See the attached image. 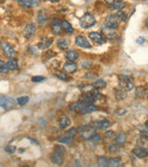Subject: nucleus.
Instances as JSON below:
<instances>
[{
	"mask_svg": "<svg viewBox=\"0 0 148 167\" xmlns=\"http://www.w3.org/2000/svg\"><path fill=\"white\" fill-rule=\"evenodd\" d=\"M78 132L81 136V138H82L85 140H91L94 137H96L97 135L96 130L89 125H82L80 126L78 129Z\"/></svg>",
	"mask_w": 148,
	"mask_h": 167,
	"instance_id": "obj_1",
	"label": "nucleus"
},
{
	"mask_svg": "<svg viewBox=\"0 0 148 167\" xmlns=\"http://www.w3.org/2000/svg\"><path fill=\"white\" fill-rule=\"evenodd\" d=\"M119 80H120V85L124 91L131 92L133 89L134 84H133V79L131 75L121 74L119 75Z\"/></svg>",
	"mask_w": 148,
	"mask_h": 167,
	"instance_id": "obj_2",
	"label": "nucleus"
},
{
	"mask_svg": "<svg viewBox=\"0 0 148 167\" xmlns=\"http://www.w3.org/2000/svg\"><path fill=\"white\" fill-rule=\"evenodd\" d=\"M16 102L14 99H12L9 96H5V95H0V107L3 108L6 111L12 110L15 108Z\"/></svg>",
	"mask_w": 148,
	"mask_h": 167,
	"instance_id": "obj_3",
	"label": "nucleus"
},
{
	"mask_svg": "<svg viewBox=\"0 0 148 167\" xmlns=\"http://www.w3.org/2000/svg\"><path fill=\"white\" fill-rule=\"evenodd\" d=\"M80 24L83 29L93 27L96 24V19L91 13H86L80 19Z\"/></svg>",
	"mask_w": 148,
	"mask_h": 167,
	"instance_id": "obj_4",
	"label": "nucleus"
},
{
	"mask_svg": "<svg viewBox=\"0 0 148 167\" xmlns=\"http://www.w3.org/2000/svg\"><path fill=\"white\" fill-rule=\"evenodd\" d=\"M101 94L99 93L98 89L96 88H93L91 90H89L88 92H86L83 96V101L87 102V103H94L95 101H96L97 99H100Z\"/></svg>",
	"mask_w": 148,
	"mask_h": 167,
	"instance_id": "obj_5",
	"label": "nucleus"
},
{
	"mask_svg": "<svg viewBox=\"0 0 148 167\" xmlns=\"http://www.w3.org/2000/svg\"><path fill=\"white\" fill-rule=\"evenodd\" d=\"M1 48L4 52V54L6 55V57L9 58H14L16 55V51L15 49L9 45V44H7V43H3L1 44Z\"/></svg>",
	"mask_w": 148,
	"mask_h": 167,
	"instance_id": "obj_6",
	"label": "nucleus"
},
{
	"mask_svg": "<svg viewBox=\"0 0 148 167\" xmlns=\"http://www.w3.org/2000/svg\"><path fill=\"white\" fill-rule=\"evenodd\" d=\"M35 30H36L35 24L32 23H28L25 26L24 30L22 32V34H23V36H24L25 38L29 39V38H31V37L33 36V34L35 33Z\"/></svg>",
	"mask_w": 148,
	"mask_h": 167,
	"instance_id": "obj_7",
	"label": "nucleus"
},
{
	"mask_svg": "<svg viewBox=\"0 0 148 167\" xmlns=\"http://www.w3.org/2000/svg\"><path fill=\"white\" fill-rule=\"evenodd\" d=\"M50 159L52 161V163H54L55 164H62L64 163V156H63V153L57 151V150H55L51 156H50Z\"/></svg>",
	"mask_w": 148,
	"mask_h": 167,
	"instance_id": "obj_8",
	"label": "nucleus"
},
{
	"mask_svg": "<svg viewBox=\"0 0 148 167\" xmlns=\"http://www.w3.org/2000/svg\"><path fill=\"white\" fill-rule=\"evenodd\" d=\"M119 23H120V21L118 20L115 14H111L106 19V26L107 27L116 29L119 26Z\"/></svg>",
	"mask_w": 148,
	"mask_h": 167,
	"instance_id": "obj_9",
	"label": "nucleus"
},
{
	"mask_svg": "<svg viewBox=\"0 0 148 167\" xmlns=\"http://www.w3.org/2000/svg\"><path fill=\"white\" fill-rule=\"evenodd\" d=\"M102 33H103L104 37H106V38H107L109 40H112L117 36V33H116L115 29L107 27V26H105V27L102 28Z\"/></svg>",
	"mask_w": 148,
	"mask_h": 167,
	"instance_id": "obj_10",
	"label": "nucleus"
},
{
	"mask_svg": "<svg viewBox=\"0 0 148 167\" xmlns=\"http://www.w3.org/2000/svg\"><path fill=\"white\" fill-rule=\"evenodd\" d=\"M36 20H37V23L39 25H44L47 23L48 21V15L47 13V11L45 10H40L38 13H37V17H36Z\"/></svg>",
	"mask_w": 148,
	"mask_h": 167,
	"instance_id": "obj_11",
	"label": "nucleus"
},
{
	"mask_svg": "<svg viewBox=\"0 0 148 167\" xmlns=\"http://www.w3.org/2000/svg\"><path fill=\"white\" fill-rule=\"evenodd\" d=\"M75 42H76V45H77V46H79V47H81V48H91V45H90L89 41H88L85 37H83V36H81V35L77 36Z\"/></svg>",
	"mask_w": 148,
	"mask_h": 167,
	"instance_id": "obj_12",
	"label": "nucleus"
},
{
	"mask_svg": "<svg viewBox=\"0 0 148 167\" xmlns=\"http://www.w3.org/2000/svg\"><path fill=\"white\" fill-rule=\"evenodd\" d=\"M86 104H87V102H85V101H83V100H82V101H78V102L72 103L70 108H71L72 111H76V112L81 114V112L83 111L84 107L86 106Z\"/></svg>",
	"mask_w": 148,
	"mask_h": 167,
	"instance_id": "obj_13",
	"label": "nucleus"
},
{
	"mask_svg": "<svg viewBox=\"0 0 148 167\" xmlns=\"http://www.w3.org/2000/svg\"><path fill=\"white\" fill-rule=\"evenodd\" d=\"M52 32L55 34H60L62 33V28H61V22L58 19H54L51 24Z\"/></svg>",
	"mask_w": 148,
	"mask_h": 167,
	"instance_id": "obj_14",
	"label": "nucleus"
},
{
	"mask_svg": "<svg viewBox=\"0 0 148 167\" xmlns=\"http://www.w3.org/2000/svg\"><path fill=\"white\" fill-rule=\"evenodd\" d=\"M53 43V38L50 37H44L39 43H38V48L42 50L47 49Z\"/></svg>",
	"mask_w": 148,
	"mask_h": 167,
	"instance_id": "obj_15",
	"label": "nucleus"
},
{
	"mask_svg": "<svg viewBox=\"0 0 148 167\" xmlns=\"http://www.w3.org/2000/svg\"><path fill=\"white\" fill-rule=\"evenodd\" d=\"M89 38L94 41L95 43L96 44H104L105 43V39L104 37L99 33H96V32H92L89 33Z\"/></svg>",
	"mask_w": 148,
	"mask_h": 167,
	"instance_id": "obj_16",
	"label": "nucleus"
},
{
	"mask_svg": "<svg viewBox=\"0 0 148 167\" xmlns=\"http://www.w3.org/2000/svg\"><path fill=\"white\" fill-rule=\"evenodd\" d=\"M77 68L78 66L74 61H68L63 66V69L67 73H73L74 72L77 71Z\"/></svg>",
	"mask_w": 148,
	"mask_h": 167,
	"instance_id": "obj_17",
	"label": "nucleus"
},
{
	"mask_svg": "<svg viewBox=\"0 0 148 167\" xmlns=\"http://www.w3.org/2000/svg\"><path fill=\"white\" fill-rule=\"evenodd\" d=\"M132 153L137 157V158H146L148 156L147 150L145 148H137L132 150Z\"/></svg>",
	"mask_w": 148,
	"mask_h": 167,
	"instance_id": "obj_18",
	"label": "nucleus"
},
{
	"mask_svg": "<svg viewBox=\"0 0 148 167\" xmlns=\"http://www.w3.org/2000/svg\"><path fill=\"white\" fill-rule=\"evenodd\" d=\"M95 125L99 130H106L110 126V122L108 120H102L95 123Z\"/></svg>",
	"mask_w": 148,
	"mask_h": 167,
	"instance_id": "obj_19",
	"label": "nucleus"
},
{
	"mask_svg": "<svg viewBox=\"0 0 148 167\" xmlns=\"http://www.w3.org/2000/svg\"><path fill=\"white\" fill-rule=\"evenodd\" d=\"M71 124H72V121H71L70 117H68V116L62 117L59 120V128L60 129H66L68 126L71 125Z\"/></svg>",
	"mask_w": 148,
	"mask_h": 167,
	"instance_id": "obj_20",
	"label": "nucleus"
},
{
	"mask_svg": "<svg viewBox=\"0 0 148 167\" xmlns=\"http://www.w3.org/2000/svg\"><path fill=\"white\" fill-rule=\"evenodd\" d=\"M57 48H58L60 50H67V49L69 48L70 42H69L67 39L61 38V39H59V40L57 41Z\"/></svg>",
	"mask_w": 148,
	"mask_h": 167,
	"instance_id": "obj_21",
	"label": "nucleus"
},
{
	"mask_svg": "<svg viewBox=\"0 0 148 167\" xmlns=\"http://www.w3.org/2000/svg\"><path fill=\"white\" fill-rule=\"evenodd\" d=\"M125 6L126 3L124 1H115L110 5V10H121Z\"/></svg>",
	"mask_w": 148,
	"mask_h": 167,
	"instance_id": "obj_22",
	"label": "nucleus"
},
{
	"mask_svg": "<svg viewBox=\"0 0 148 167\" xmlns=\"http://www.w3.org/2000/svg\"><path fill=\"white\" fill-rule=\"evenodd\" d=\"M61 28L67 33H73V28L72 26V24L69 22H67V21H62L61 22Z\"/></svg>",
	"mask_w": 148,
	"mask_h": 167,
	"instance_id": "obj_23",
	"label": "nucleus"
},
{
	"mask_svg": "<svg viewBox=\"0 0 148 167\" xmlns=\"http://www.w3.org/2000/svg\"><path fill=\"white\" fill-rule=\"evenodd\" d=\"M107 164L110 167H118L121 164V158H111L107 159Z\"/></svg>",
	"mask_w": 148,
	"mask_h": 167,
	"instance_id": "obj_24",
	"label": "nucleus"
},
{
	"mask_svg": "<svg viewBox=\"0 0 148 167\" xmlns=\"http://www.w3.org/2000/svg\"><path fill=\"white\" fill-rule=\"evenodd\" d=\"M115 140H116V144H118L119 146H122V145H124V144L126 143V140H127V138H126L125 133L121 132V133L118 134Z\"/></svg>",
	"mask_w": 148,
	"mask_h": 167,
	"instance_id": "obj_25",
	"label": "nucleus"
},
{
	"mask_svg": "<svg viewBox=\"0 0 148 167\" xmlns=\"http://www.w3.org/2000/svg\"><path fill=\"white\" fill-rule=\"evenodd\" d=\"M115 96L116 99L119 100H122L127 98V92L124 91L123 89H116L115 90Z\"/></svg>",
	"mask_w": 148,
	"mask_h": 167,
	"instance_id": "obj_26",
	"label": "nucleus"
},
{
	"mask_svg": "<svg viewBox=\"0 0 148 167\" xmlns=\"http://www.w3.org/2000/svg\"><path fill=\"white\" fill-rule=\"evenodd\" d=\"M96 105H94L93 103H87L86 104V106L84 107V109H83V111L81 112V114H87V113H91V112H93V111H96Z\"/></svg>",
	"mask_w": 148,
	"mask_h": 167,
	"instance_id": "obj_27",
	"label": "nucleus"
},
{
	"mask_svg": "<svg viewBox=\"0 0 148 167\" xmlns=\"http://www.w3.org/2000/svg\"><path fill=\"white\" fill-rule=\"evenodd\" d=\"M66 57L68 59H70V61H75L79 58V54L75 50H69L66 53Z\"/></svg>",
	"mask_w": 148,
	"mask_h": 167,
	"instance_id": "obj_28",
	"label": "nucleus"
},
{
	"mask_svg": "<svg viewBox=\"0 0 148 167\" xmlns=\"http://www.w3.org/2000/svg\"><path fill=\"white\" fill-rule=\"evenodd\" d=\"M106 86V83L103 79H98L93 84V87H95L98 90L99 89H104Z\"/></svg>",
	"mask_w": 148,
	"mask_h": 167,
	"instance_id": "obj_29",
	"label": "nucleus"
},
{
	"mask_svg": "<svg viewBox=\"0 0 148 167\" xmlns=\"http://www.w3.org/2000/svg\"><path fill=\"white\" fill-rule=\"evenodd\" d=\"M146 89L144 86H139V87L136 88L135 96L137 98H144L146 96Z\"/></svg>",
	"mask_w": 148,
	"mask_h": 167,
	"instance_id": "obj_30",
	"label": "nucleus"
},
{
	"mask_svg": "<svg viewBox=\"0 0 148 167\" xmlns=\"http://www.w3.org/2000/svg\"><path fill=\"white\" fill-rule=\"evenodd\" d=\"M7 64H8L9 70H11V71H16V70L18 69V67H19L18 61H17L16 59H14L13 58L7 62Z\"/></svg>",
	"mask_w": 148,
	"mask_h": 167,
	"instance_id": "obj_31",
	"label": "nucleus"
},
{
	"mask_svg": "<svg viewBox=\"0 0 148 167\" xmlns=\"http://www.w3.org/2000/svg\"><path fill=\"white\" fill-rule=\"evenodd\" d=\"M146 144H147V137L141 136V138L137 139V145L140 146L141 148H146Z\"/></svg>",
	"mask_w": 148,
	"mask_h": 167,
	"instance_id": "obj_32",
	"label": "nucleus"
},
{
	"mask_svg": "<svg viewBox=\"0 0 148 167\" xmlns=\"http://www.w3.org/2000/svg\"><path fill=\"white\" fill-rule=\"evenodd\" d=\"M108 150L110 153L112 154H117L120 152V146L118 144H115V145H110L108 147Z\"/></svg>",
	"mask_w": 148,
	"mask_h": 167,
	"instance_id": "obj_33",
	"label": "nucleus"
},
{
	"mask_svg": "<svg viewBox=\"0 0 148 167\" xmlns=\"http://www.w3.org/2000/svg\"><path fill=\"white\" fill-rule=\"evenodd\" d=\"M29 100H30V98L27 97V96H25V97L19 98V99H17V102H18V104L21 105V106H24L25 104H27V103L29 102Z\"/></svg>",
	"mask_w": 148,
	"mask_h": 167,
	"instance_id": "obj_34",
	"label": "nucleus"
},
{
	"mask_svg": "<svg viewBox=\"0 0 148 167\" xmlns=\"http://www.w3.org/2000/svg\"><path fill=\"white\" fill-rule=\"evenodd\" d=\"M98 166L100 167H107V158L104 157V156H101L98 158Z\"/></svg>",
	"mask_w": 148,
	"mask_h": 167,
	"instance_id": "obj_35",
	"label": "nucleus"
},
{
	"mask_svg": "<svg viewBox=\"0 0 148 167\" xmlns=\"http://www.w3.org/2000/svg\"><path fill=\"white\" fill-rule=\"evenodd\" d=\"M57 142L59 143H64V144H72V138H69L67 136L65 137H61L59 139H57Z\"/></svg>",
	"mask_w": 148,
	"mask_h": 167,
	"instance_id": "obj_36",
	"label": "nucleus"
},
{
	"mask_svg": "<svg viewBox=\"0 0 148 167\" xmlns=\"http://www.w3.org/2000/svg\"><path fill=\"white\" fill-rule=\"evenodd\" d=\"M17 1L23 8H32V2H31V0H17Z\"/></svg>",
	"mask_w": 148,
	"mask_h": 167,
	"instance_id": "obj_37",
	"label": "nucleus"
},
{
	"mask_svg": "<svg viewBox=\"0 0 148 167\" xmlns=\"http://www.w3.org/2000/svg\"><path fill=\"white\" fill-rule=\"evenodd\" d=\"M56 76H57V78H59L60 80H63V81H67V80L69 79L68 75H67L66 73H62V72H57V73H56Z\"/></svg>",
	"mask_w": 148,
	"mask_h": 167,
	"instance_id": "obj_38",
	"label": "nucleus"
},
{
	"mask_svg": "<svg viewBox=\"0 0 148 167\" xmlns=\"http://www.w3.org/2000/svg\"><path fill=\"white\" fill-rule=\"evenodd\" d=\"M9 71V67H8V64L7 62V63H2L0 65V73H6Z\"/></svg>",
	"mask_w": 148,
	"mask_h": 167,
	"instance_id": "obj_39",
	"label": "nucleus"
},
{
	"mask_svg": "<svg viewBox=\"0 0 148 167\" xmlns=\"http://www.w3.org/2000/svg\"><path fill=\"white\" fill-rule=\"evenodd\" d=\"M45 79L46 78L44 76H33V77H32V82H33V83H41V82H44Z\"/></svg>",
	"mask_w": 148,
	"mask_h": 167,
	"instance_id": "obj_40",
	"label": "nucleus"
},
{
	"mask_svg": "<svg viewBox=\"0 0 148 167\" xmlns=\"http://www.w3.org/2000/svg\"><path fill=\"white\" fill-rule=\"evenodd\" d=\"M5 150L8 153H14L16 151V147L15 146H7L5 148Z\"/></svg>",
	"mask_w": 148,
	"mask_h": 167,
	"instance_id": "obj_41",
	"label": "nucleus"
},
{
	"mask_svg": "<svg viewBox=\"0 0 148 167\" xmlns=\"http://www.w3.org/2000/svg\"><path fill=\"white\" fill-rule=\"evenodd\" d=\"M76 133H77V130L76 129H74V128H72V129H70L69 131H67V137H69V138H73L74 136L76 135Z\"/></svg>",
	"mask_w": 148,
	"mask_h": 167,
	"instance_id": "obj_42",
	"label": "nucleus"
},
{
	"mask_svg": "<svg viewBox=\"0 0 148 167\" xmlns=\"http://www.w3.org/2000/svg\"><path fill=\"white\" fill-rule=\"evenodd\" d=\"M55 150H57V151H59V152H61L63 154L66 152V149L62 146H55Z\"/></svg>",
	"mask_w": 148,
	"mask_h": 167,
	"instance_id": "obj_43",
	"label": "nucleus"
},
{
	"mask_svg": "<svg viewBox=\"0 0 148 167\" xmlns=\"http://www.w3.org/2000/svg\"><path fill=\"white\" fill-rule=\"evenodd\" d=\"M105 136H106V138H107V139H112V138H114L115 133H114L113 131H107V132L105 134Z\"/></svg>",
	"mask_w": 148,
	"mask_h": 167,
	"instance_id": "obj_44",
	"label": "nucleus"
},
{
	"mask_svg": "<svg viewBox=\"0 0 148 167\" xmlns=\"http://www.w3.org/2000/svg\"><path fill=\"white\" fill-rule=\"evenodd\" d=\"M28 50H29L32 55H37V51H36V48H35L34 47H32V46L29 47V48H28Z\"/></svg>",
	"mask_w": 148,
	"mask_h": 167,
	"instance_id": "obj_45",
	"label": "nucleus"
},
{
	"mask_svg": "<svg viewBox=\"0 0 148 167\" xmlns=\"http://www.w3.org/2000/svg\"><path fill=\"white\" fill-rule=\"evenodd\" d=\"M126 112H127V110H126V109H124V108H121V109H119V110H118V112H117V113H118L119 115H123V114H125Z\"/></svg>",
	"mask_w": 148,
	"mask_h": 167,
	"instance_id": "obj_46",
	"label": "nucleus"
},
{
	"mask_svg": "<svg viewBox=\"0 0 148 167\" xmlns=\"http://www.w3.org/2000/svg\"><path fill=\"white\" fill-rule=\"evenodd\" d=\"M41 1H42V0H31V2H32V7H35V6L39 5Z\"/></svg>",
	"mask_w": 148,
	"mask_h": 167,
	"instance_id": "obj_47",
	"label": "nucleus"
},
{
	"mask_svg": "<svg viewBox=\"0 0 148 167\" xmlns=\"http://www.w3.org/2000/svg\"><path fill=\"white\" fill-rule=\"evenodd\" d=\"M146 42V39L144 38V37H139L138 39H137V43L139 44V45H142V44H144Z\"/></svg>",
	"mask_w": 148,
	"mask_h": 167,
	"instance_id": "obj_48",
	"label": "nucleus"
},
{
	"mask_svg": "<svg viewBox=\"0 0 148 167\" xmlns=\"http://www.w3.org/2000/svg\"><path fill=\"white\" fill-rule=\"evenodd\" d=\"M105 1H106V3H107V4H109V5H111L112 3L115 2V0H105Z\"/></svg>",
	"mask_w": 148,
	"mask_h": 167,
	"instance_id": "obj_49",
	"label": "nucleus"
},
{
	"mask_svg": "<svg viewBox=\"0 0 148 167\" xmlns=\"http://www.w3.org/2000/svg\"><path fill=\"white\" fill-rule=\"evenodd\" d=\"M49 1L52 3H57V2H59L60 0H49Z\"/></svg>",
	"mask_w": 148,
	"mask_h": 167,
	"instance_id": "obj_50",
	"label": "nucleus"
},
{
	"mask_svg": "<svg viewBox=\"0 0 148 167\" xmlns=\"http://www.w3.org/2000/svg\"><path fill=\"white\" fill-rule=\"evenodd\" d=\"M1 64H2V63H1V61H0V65H1Z\"/></svg>",
	"mask_w": 148,
	"mask_h": 167,
	"instance_id": "obj_51",
	"label": "nucleus"
}]
</instances>
